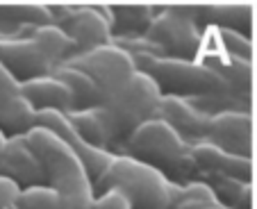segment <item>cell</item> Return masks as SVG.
<instances>
[{"instance_id":"obj_11","label":"cell","mask_w":257,"mask_h":209,"mask_svg":"<svg viewBox=\"0 0 257 209\" xmlns=\"http://www.w3.org/2000/svg\"><path fill=\"white\" fill-rule=\"evenodd\" d=\"M34 127H46V130H50L55 136H59V139L80 157V161L84 164V168H87V173L91 175L93 182L105 173L107 166L112 164V159H114V152L100 150V148H96V146L84 141L82 136H80V132L73 127L68 114L41 112V114H37V125Z\"/></svg>"},{"instance_id":"obj_20","label":"cell","mask_w":257,"mask_h":209,"mask_svg":"<svg viewBox=\"0 0 257 209\" xmlns=\"http://www.w3.org/2000/svg\"><path fill=\"white\" fill-rule=\"evenodd\" d=\"M55 78H59L68 89H71L73 96V112H87V109L98 107L102 102L100 98V89L98 84L89 78L87 73H82L80 68L62 64L59 68H55Z\"/></svg>"},{"instance_id":"obj_1","label":"cell","mask_w":257,"mask_h":209,"mask_svg":"<svg viewBox=\"0 0 257 209\" xmlns=\"http://www.w3.org/2000/svg\"><path fill=\"white\" fill-rule=\"evenodd\" d=\"M121 155H130L135 159L157 168L178 186L191 184L198 177L194 146L187 143L162 118H153V121L144 123L127 139Z\"/></svg>"},{"instance_id":"obj_19","label":"cell","mask_w":257,"mask_h":209,"mask_svg":"<svg viewBox=\"0 0 257 209\" xmlns=\"http://www.w3.org/2000/svg\"><path fill=\"white\" fill-rule=\"evenodd\" d=\"M107 14L112 23V39H132V37H146L157 16V10L148 5H127L107 7Z\"/></svg>"},{"instance_id":"obj_4","label":"cell","mask_w":257,"mask_h":209,"mask_svg":"<svg viewBox=\"0 0 257 209\" xmlns=\"http://www.w3.org/2000/svg\"><path fill=\"white\" fill-rule=\"evenodd\" d=\"M137 68L146 73L162 96H178V98H209V96H225L232 91L228 80L216 73L212 66H207L200 59H180L166 57V55H141L135 57ZM243 98V96H239ZM250 100V98H246Z\"/></svg>"},{"instance_id":"obj_18","label":"cell","mask_w":257,"mask_h":209,"mask_svg":"<svg viewBox=\"0 0 257 209\" xmlns=\"http://www.w3.org/2000/svg\"><path fill=\"white\" fill-rule=\"evenodd\" d=\"M189 16L200 28H221L234 30L241 34H250L252 25V7L246 5H200V7H185Z\"/></svg>"},{"instance_id":"obj_7","label":"cell","mask_w":257,"mask_h":209,"mask_svg":"<svg viewBox=\"0 0 257 209\" xmlns=\"http://www.w3.org/2000/svg\"><path fill=\"white\" fill-rule=\"evenodd\" d=\"M148 44L157 55L180 59H198L203 50L205 28H200L185 7H166L157 12L153 25L146 32Z\"/></svg>"},{"instance_id":"obj_24","label":"cell","mask_w":257,"mask_h":209,"mask_svg":"<svg viewBox=\"0 0 257 209\" xmlns=\"http://www.w3.org/2000/svg\"><path fill=\"white\" fill-rule=\"evenodd\" d=\"M91 209H132L130 200L123 191L118 189H109V191H102L93 198Z\"/></svg>"},{"instance_id":"obj_12","label":"cell","mask_w":257,"mask_h":209,"mask_svg":"<svg viewBox=\"0 0 257 209\" xmlns=\"http://www.w3.org/2000/svg\"><path fill=\"white\" fill-rule=\"evenodd\" d=\"M37 125V114L21 91V82L0 64V130L7 136L28 134Z\"/></svg>"},{"instance_id":"obj_2","label":"cell","mask_w":257,"mask_h":209,"mask_svg":"<svg viewBox=\"0 0 257 209\" xmlns=\"http://www.w3.org/2000/svg\"><path fill=\"white\" fill-rule=\"evenodd\" d=\"M162 91L157 84L141 71H137L135 78L121 89L114 98L98 105L96 114L100 118L102 127L107 132L109 150L114 155H121L127 139L139 130L144 123L157 118L162 105Z\"/></svg>"},{"instance_id":"obj_5","label":"cell","mask_w":257,"mask_h":209,"mask_svg":"<svg viewBox=\"0 0 257 209\" xmlns=\"http://www.w3.org/2000/svg\"><path fill=\"white\" fill-rule=\"evenodd\" d=\"M73 53V44L57 25H44L28 37L0 39V64L21 84L53 75Z\"/></svg>"},{"instance_id":"obj_17","label":"cell","mask_w":257,"mask_h":209,"mask_svg":"<svg viewBox=\"0 0 257 209\" xmlns=\"http://www.w3.org/2000/svg\"><path fill=\"white\" fill-rule=\"evenodd\" d=\"M44 25H55L53 7L46 5H0V39L28 37Z\"/></svg>"},{"instance_id":"obj_25","label":"cell","mask_w":257,"mask_h":209,"mask_svg":"<svg viewBox=\"0 0 257 209\" xmlns=\"http://www.w3.org/2000/svg\"><path fill=\"white\" fill-rule=\"evenodd\" d=\"M21 193V186L7 177H0V209H12Z\"/></svg>"},{"instance_id":"obj_26","label":"cell","mask_w":257,"mask_h":209,"mask_svg":"<svg viewBox=\"0 0 257 209\" xmlns=\"http://www.w3.org/2000/svg\"><path fill=\"white\" fill-rule=\"evenodd\" d=\"M5 143H7V134L3 130H0V152H3V148H5Z\"/></svg>"},{"instance_id":"obj_21","label":"cell","mask_w":257,"mask_h":209,"mask_svg":"<svg viewBox=\"0 0 257 209\" xmlns=\"http://www.w3.org/2000/svg\"><path fill=\"white\" fill-rule=\"evenodd\" d=\"M216 198L230 209H252V182L234 180V177H207Z\"/></svg>"},{"instance_id":"obj_13","label":"cell","mask_w":257,"mask_h":209,"mask_svg":"<svg viewBox=\"0 0 257 209\" xmlns=\"http://www.w3.org/2000/svg\"><path fill=\"white\" fill-rule=\"evenodd\" d=\"M207 143L252 159V116L250 112H223L212 116Z\"/></svg>"},{"instance_id":"obj_9","label":"cell","mask_w":257,"mask_h":209,"mask_svg":"<svg viewBox=\"0 0 257 209\" xmlns=\"http://www.w3.org/2000/svg\"><path fill=\"white\" fill-rule=\"evenodd\" d=\"M53 19L55 25L71 39V57L112 44V23L107 7H55Z\"/></svg>"},{"instance_id":"obj_6","label":"cell","mask_w":257,"mask_h":209,"mask_svg":"<svg viewBox=\"0 0 257 209\" xmlns=\"http://www.w3.org/2000/svg\"><path fill=\"white\" fill-rule=\"evenodd\" d=\"M109 189L123 191L132 209H171L178 193V184L164 173L130 155H114L112 164L93 182L96 195Z\"/></svg>"},{"instance_id":"obj_3","label":"cell","mask_w":257,"mask_h":209,"mask_svg":"<svg viewBox=\"0 0 257 209\" xmlns=\"http://www.w3.org/2000/svg\"><path fill=\"white\" fill-rule=\"evenodd\" d=\"M28 136L44 161L48 186L59 195L62 209H91L96 191L80 157L46 127H32Z\"/></svg>"},{"instance_id":"obj_14","label":"cell","mask_w":257,"mask_h":209,"mask_svg":"<svg viewBox=\"0 0 257 209\" xmlns=\"http://www.w3.org/2000/svg\"><path fill=\"white\" fill-rule=\"evenodd\" d=\"M157 118H162L164 123H169L175 132H178L187 143L198 146V143L207 141V132L212 116L198 109L189 98H178V96H164L160 105V114Z\"/></svg>"},{"instance_id":"obj_22","label":"cell","mask_w":257,"mask_h":209,"mask_svg":"<svg viewBox=\"0 0 257 209\" xmlns=\"http://www.w3.org/2000/svg\"><path fill=\"white\" fill-rule=\"evenodd\" d=\"M171 209H230V207H225L216 198V193L212 191V186L207 182L196 180L191 184L178 186V193H175Z\"/></svg>"},{"instance_id":"obj_10","label":"cell","mask_w":257,"mask_h":209,"mask_svg":"<svg viewBox=\"0 0 257 209\" xmlns=\"http://www.w3.org/2000/svg\"><path fill=\"white\" fill-rule=\"evenodd\" d=\"M0 177H7L21 189L48 186L46 166L39 152L30 143L28 134L7 136V143L0 152Z\"/></svg>"},{"instance_id":"obj_15","label":"cell","mask_w":257,"mask_h":209,"mask_svg":"<svg viewBox=\"0 0 257 209\" xmlns=\"http://www.w3.org/2000/svg\"><path fill=\"white\" fill-rule=\"evenodd\" d=\"M194 159L198 166L200 180L207 177H234V180L250 182L252 180V159L225 152L212 143L203 141L194 146Z\"/></svg>"},{"instance_id":"obj_16","label":"cell","mask_w":257,"mask_h":209,"mask_svg":"<svg viewBox=\"0 0 257 209\" xmlns=\"http://www.w3.org/2000/svg\"><path fill=\"white\" fill-rule=\"evenodd\" d=\"M21 91H23V98L28 100V105L34 109V114L41 112L73 114L71 89L55 75L28 80V82L21 84Z\"/></svg>"},{"instance_id":"obj_23","label":"cell","mask_w":257,"mask_h":209,"mask_svg":"<svg viewBox=\"0 0 257 209\" xmlns=\"http://www.w3.org/2000/svg\"><path fill=\"white\" fill-rule=\"evenodd\" d=\"M12 209H62V202L50 186H32V189H21Z\"/></svg>"},{"instance_id":"obj_8","label":"cell","mask_w":257,"mask_h":209,"mask_svg":"<svg viewBox=\"0 0 257 209\" xmlns=\"http://www.w3.org/2000/svg\"><path fill=\"white\" fill-rule=\"evenodd\" d=\"M64 64L75 66L82 73H87L98 84V89H100L102 102H107L109 98L116 96L139 71L135 57L116 44H107L96 50H89L84 55H75V57L66 59Z\"/></svg>"}]
</instances>
